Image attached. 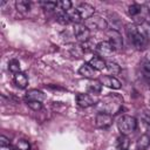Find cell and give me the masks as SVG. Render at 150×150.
<instances>
[{
    "label": "cell",
    "instance_id": "obj_12",
    "mask_svg": "<svg viewBox=\"0 0 150 150\" xmlns=\"http://www.w3.org/2000/svg\"><path fill=\"white\" fill-rule=\"evenodd\" d=\"M101 83L110 89H120L121 88V82L114 76H103L101 79Z\"/></svg>",
    "mask_w": 150,
    "mask_h": 150
},
{
    "label": "cell",
    "instance_id": "obj_25",
    "mask_svg": "<svg viewBox=\"0 0 150 150\" xmlns=\"http://www.w3.org/2000/svg\"><path fill=\"white\" fill-rule=\"evenodd\" d=\"M57 6L60 7V9H62V12H68L71 9V2L69 0H62L57 2Z\"/></svg>",
    "mask_w": 150,
    "mask_h": 150
},
{
    "label": "cell",
    "instance_id": "obj_16",
    "mask_svg": "<svg viewBox=\"0 0 150 150\" xmlns=\"http://www.w3.org/2000/svg\"><path fill=\"white\" fill-rule=\"evenodd\" d=\"M87 90L91 94H100L102 91V83L97 80H90L87 84Z\"/></svg>",
    "mask_w": 150,
    "mask_h": 150
},
{
    "label": "cell",
    "instance_id": "obj_8",
    "mask_svg": "<svg viewBox=\"0 0 150 150\" xmlns=\"http://www.w3.org/2000/svg\"><path fill=\"white\" fill-rule=\"evenodd\" d=\"M112 123V116L105 112H98L95 117V124L98 128H108L110 124Z\"/></svg>",
    "mask_w": 150,
    "mask_h": 150
},
{
    "label": "cell",
    "instance_id": "obj_28",
    "mask_svg": "<svg viewBox=\"0 0 150 150\" xmlns=\"http://www.w3.org/2000/svg\"><path fill=\"white\" fill-rule=\"evenodd\" d=\"M139 114H141V117L143 118L144 122L150 123V110H149V109H143Z\"/></svg>",
    "mask_w": 150,
    "mask_h": 150
},
{
    "label": "cell",
    "instance_id": "obj_29",
    "mask_svg": "<svg viewBox=\"0 0 150 150\" xmlns=\"http://www.w3.org/2000/svg\"><path fill=\"white\" fill-rule=\"evenodd\" d=\"M7 145H11L9 138H7L6 136L1 135V136H0V146H7Z\"/></svg>",
    "mask_w": 150,
    "mask_h": 150
},
{
    "label": "cell",
    "instance_id": "obj_10",
    "mask_svg": "<svg viewBox=\"0 0 150 150\" xmlns=\"http://www.w3.org/2000/svg\"><path fill=\"white\" fill-rule=\"evenodd\" d=\"M76 102L81 108H88L95 104L94 98L88 94H77L76 95Z\"/></svg>",
    "mask_w": 150,
    "mask_h": 150
},
{
    "label": "cell",
    "instance_id": "obj_23",
    "mask_svg": "<svg viewBox=\"0 0 150 150\" xmlns=\"http://www.w3.org/2000/svg\"><path fill=\"white\" fill-rule=\"evenodd\" d=\"M29 148H30L29 146V143L26 139H19L15 143L14 150H29Z\"/></svg>",
    "mask_w": 150,
    "mask_h": 150
},
{
    "label": "cell",
    "instance_id": "obj_3",
    "mask_svg": "<svg viewBox=\"0 0 150 150\" xmlns=\"http://www.w3.org/2000/svg\"><path fill=\"white\" fill-rule=\"evenodd\" d=\"M136 127H137V121L134 116L130 115H123L117 121V128L122 135H128L135 131Z\"/></svg>",
    "mask_w": 150,
    "mask_h": 150
},
{
    "label": "cell",
    "instance_id": "obj_7",
    "mask_svg": "<svg viewBox=\"0 0 150 150\" xmlns=\"http://www.w3.org/2000/svg\"><path fill=\"white\" fill-rule=\"evenodd\" d=\"M108 35H109V42L111 43V46L115 49H122L123 39H122V35L120 34V32L116 29H111L108 32Z\"/></svg>",
    "mask_w": 150,
    "mask_h": 150
},
{
    "label": "cell",
    "instance_id": "obj_15",
    "mask_svg": "<svg viewBox=\"0 0 150 150\" xmlns=\"http://www.w3.org/2000/svg\"><path fill=\"white\" fill-rule=\"evenodd\" d=\"M13 81H14V84H15L18 88H20V89H23V88H26V87L28 86V77H27V75H26L25 73H22V71L15 74L14 77H13Z\"/></svg>",
    "mask_w": 150,
    "mask_h": 150
},
{
    "label": "cell",
    "instance_id": "obj_6",
    "mask_svg": "<svg viewBox=\"0 0 150 150\" xmlns=\"http://www.w3.org/2000/svg\"><path fill=\"white\" fill-rule=\"evenodd\" d=\"M95 49L96 52L101 55V56H104V57H109L111 56V54L114 53L115 48L111 46V43L109 41H101L98 42L96 46H95Z\"/></svg>",
    "mask_w": 150,
    "mask_h": 150
},
{
    "label": "cell",
    "instance_id": "obj_19",
    "mask_svg": "<svg viewBox=\"0 0 150 150\" xmlns=\"http://www.w3.org/2000/svg\"><path fill=\"white\" fill-rule=\"evenodd\" d=\"M116 146L118 150H127L129 148V138L125 135H121L116 141Z\"/></svg>",
    "mask_w": 150,
    "mask_h": 150
},
{
    "label": "cell",
    "instance_id": "obj_30",
    "mask_svg": "<svg viewBox=\"0 0 150 150\" xmlns=\"http://www.w3.org/2000/svg\"><path fill=\"white\" fill-rule=\"evenodd\" d=\"M0 150H13L11 145H7V146H0Z\"/></svg>",
    "mask_w": 150,
    "mask_h": 150
},
{
    "label": "cell",
    "instance_id": "obj_21",
    "mask_svg": "<svg viewBox=\"0 0 150 150\" xmlns=\"http://www.w3.org/2000/svg\"><path fill=\"white\" fill-rule=\"evenodd\" d=\"M142 74H143V77L148 82H150V62L149 61H145L142 64Z\"/></svg>",
    "mask_w": 150,
    "mask_h": 150
},
{
    "label": "cell",
    "instance_id": "obj_1",
    "mask_svg": "<svg viewBox=\"0 0 150 150\" xmlns=\"http://www.w3.org/2000/svg\"><path fill=\"white\" fill-rule=\"evenodd\" d=\"M123 98L117 94H110L101 100L97 104V109L100 112H105L109 115H115L122 109Z\"/></svg>",
    "mask_w": 150,
    "mask_h": 150
},
{
    "label": "cell",
    "instance_id": "obj_22",
    "mask_svg": "<svg viewBox=\"0 0 150 150\" xmlns=\"http://www.w3.org/2000/svg\"><path fill=\"white\" fill-rule=\"evenodd\" d=\"M107 69H108L109 73H112V74H118L120 70H121L120 66L114 61H108L107 62Z\"/></svg>",
    "mask_w": 150,
    "mask_h": 150
},
{
    "label": "cell",
    "instance_id": "obj_20",
    "mask_svg": "<svg viewBox=\"0 0 150 150\" xmlns=\"http://www.w3.org/2000/svg\"><path fill=\"white\" fill-rule=\"evenodd\" d=\"M8 69H9V71H12L14 75L18 74V73H21V71H20V62H19L18 60H15V59L11 60V61L8 62Z\"/></svg>",
    "mask_w": 150,
    "mask_h": 150
},
{
    "label": "cell",
    "instance_id": "obj_13",
    "mask_svg": "<svg viewBox=\"0 0 150 150\" xmlns=\"http://www.w3.org/2000/svg\"><path fill=\"white\" fill-rule=\"evenodd\" d=\"M95 70H103L107 68V61L101 56H94L88 62Z\"/></svg>",
    "mask_w": 150,
    "mask_h": 150
},
{
    "label": "cell",
    "instance_id": "obj_9",
    "mask_svg": "<svg viewBox=\"0 0 150 150\" xmlns=\"http://www.w3.org/2000/svg\"><path fill=\"white\" fill-rule=\"evenodd\" d=\"M76 9H77V12H79V14H80V16H81L82 20H88V19L91 18V16L94 15V13H95V8H94L91 5L86 4V2L79 5V7H77Z\"/></svg>",
    "mask_w": 150,
    "mask_h": 150
},
{
    "label": "cell",
    "instance_id": "obj_17",
    "mask_svg": "<svg viewBox=\"0 0 150 150\" xmlns=\"http://www.w3.org/2000/svg\"><path fill=\"white\" fill-rule=\"evenodd\" d=\"M149 145H150V137L148 135H142L141 137H138V139L136 142L137 150H145V149H148Z\"/></svg>",
    "mask_w": 150,
    "mask_h": 150
},
{
    "label": "cell",
    "instance_id": "obj_5",
    "mask_svg": "<svg viewBox=\"0 0 150 150\" xmlns=\"http://www.w3.org/2000/svg\"><path fill=\"white\" fill-rule=\"evenodd\" d=\"M86 26L89 29L90 28H94V29H98V30H105L108 28V22L102 16L93 15L91 18H89L88 20H86Z\"/></svg>",
    "mask_w": 150,
    "mask_h": 150
},
{
    "label": "cell",
    "instance_id": "obj_2",
    "mask_svg": "<svg viewBox=\"0 0 150 150\" xmlns=\"http://www.w3.org/2000/svg\"><path fill=\"white\" fill-rule=\"evenodd\" d=\"M127 34L129 36L130 42L137 49H145L148 47V38L144 33H142L135 25L127 26Z\"/></svg>",
    "mask_w": 150,
    "mask_h": 150
},
{
    "label": "cell",
    "instance_id": "obj_4",
    "mask_svg": "<svg viewBox=\"0 0 150 150\" xmlns=\"http://www.w3.org/2000/svg\"><path fill=\"white\" fill-rule=\"evenodd\" d=\"M74 36L80 42H87L90 36V29L82 23H75L74 25Z\"/></svg>",
    "mask_w": 150,
    "mask_h": 150
},
{
    "label": "cell",
    "instance_id": "obj_11",
    "mask_svg": "<svg viewBox=\"0 0 150 150\" xmlns=\"http://www.w3.org/2000/svg\"><path fill=\"white\" fill-rule=\"evenodd\" d=\"M45 98H46L45 94L42 91L38 90V89H30L25 94V100L27 102L28 101H40V102H42Z\"/></svg>",
    "mask_w": 150,
    "mask_h": 150
},
{
    "label": "cell",
    "instance_id": "obj_24",
    "mask_svg": "<svg viewBox=\"0 0 150 150\" xmlns=\"http://www.w3.org/2000/svg\"><path fill=\"white\" fill-rule=\"evenodd\" d=\"M40 5L46 11H53L57 7V2H55V1H42V2H40Z\"/></svg>",
    "mask_w": 150,
    "mask_h": 150
},
{
    "label": "cell",
    "instance_id": "obj_14",
    "mask_svg": "<svg viewBox=\"0 0 150 150\" xmlns=\"http://www.w3.org/2000/svg\"><path fill=\"white\" fill-rule=\"evenodd\" d=\"M79 73H80V75H82L83 77H87V79H94L96 76V70L89 63L82 64L79 69Z\"/></svg>",
    "mask_w": 150,
    "mask_h": 150
},
{
    "label": "cell",
    "instance_id": "obj_18",
    "mask_svg": "<svg viewBox=\"0 0 150 150\" xmlns=\"http://www.w3.org/2000/svg\"><path fill=\"white\" fill-rule=\"evenodd\" d=\"M30 1H27V0H18L16 2H15V7H16V9L19 11V12H21V13H26V12H28L29 9H30Z\"/></svg>",
    "mask_w": 150,
    "mask_h": 150
},
{
    "label": "cell",
    "instance_id": "obj_27",
    "mask_svg": "<svg viewBox=\"0 0 150 150\" xmlns=\"http://www.w3.org/2000/svg\"><path fill=\"white\" fill-rule=\"evenodd\" d=\"M141 11H142V7H141L138 4H132V5L129 7V14H130L131 16L138 15V14L141 13Z\"/></svg>",
    "mask_w": 150,
    "mask_h": 150
},
{
    "label": "cell",
    "instance_id": "obj_26",
    "mask_svg": "<svg viewBox=\"0 0 150 150\" xmlns=\"http://www.w3.org/2000/svg\"><path fill=\"white\" fill-rule=\"evenodd\" d=\"M27 105L34 111H40L42 109V102H40V101H28Z\"/></svg>",
    "mask_w": 150,
    "mask_h": 150
}]
</instances>
